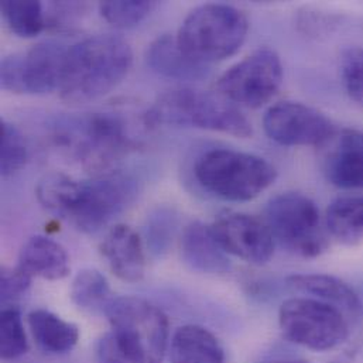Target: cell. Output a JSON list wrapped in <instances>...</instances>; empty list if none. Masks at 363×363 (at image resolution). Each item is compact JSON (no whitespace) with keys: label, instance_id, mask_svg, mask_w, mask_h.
<instances>
[{"label":"cell","instance_id":"obj_1","mask_svg":"<svg viewBox=\"0 0 363 363\" xmlns=\"http://www.w3.org/2000/svg\"><path fill=\"white\" fill-rule=\"evenodd\" d=\"M135 195V182L122 174L78 182L54 173L37 185V198L44 208L86 233L105 228L128 208Z\"/></svg>","mask_w":363,"mask_h":363},{"label":"cell","instance_id":"obj_2","mask_svg":"<svg viewBox=\"0 0 363 363\" xmlns=\"http://www.w3.org/2000/svg\"><path fill=\"white\" fill-rule=\"evenodd\" d=\"M133 62L130 45L113 34H96L68 47L61 98L71 104L95 101L115 89Z\"/></svg>","mask_w":363,"mask_h":363},{"label":"cell","instance_id":"obj_3","mask_svg":"<svg viewBox=\"0 0 363 363\" xmlns=\"http://www.w3.org/2000/svg\"><path fill=\"white\" fill-rule=\"evenodd\" d=\"M247 31V18L239 9L223 3H206L185 17L176 38L185 55L209 65L236 54Z\"/></svg>","mask_w":363,"mask_h":363},{"label":"cell","instance_id":"obj_4","mask_svg":"<svg viewBox=\"0 0 363 363\" xmlns=\"http://www.w3.org/2000/svg\"><path fill=\"white\" fill-rule=\"evenodd\" d=\"M112 334L133 363H163L169 344V320L142 297L112 298L105 307Z\"/></svg>","mask_w":363,"mask_h":363},{"label":"cell","instance_id":"obj_5","mask_svg":"<svg viewBox=\"0 0 363 363\" xmlns=\"http://www.w3.org/2000/svg\"><path fill=\"white\" fill-rule=\"evenodd\" d=\"M155 123L191 126L235 138H249L252 123L238 105L219 92H205L191 88L170 91L159 98L149 115Z\"/></svg>","mask_w":363,"mask_h":363},{"label":"cell","instance_id":"obj_6","mask_svg":"<svg viewBox=\"0 0 363 363\" xmlns=\"http://www.w3.org/2000/svg\"><path fill=\"white\" fill-rule=\"evenodd\" d=\"M201 186L225 201L245 202L259 196L276 182V169L264 159L230 149L203 153L195 164Z\"/></svg>","mask_w":363,"mask_h":363},{"label":"cell","instance_id":"obj_7","mask_svg":"<svg viewBox=\"0 0 363 363\" xmlns=\"http://www.w3.org/2000/svg\"><path fill=\"white\" fill-rule=\"evenodd\" d=\"M55 140L88 170H102L133 147L122 116L98 112L72 118L57 126Z\"/></svg>","mask_w":363,"mask_h":363},{"label":"cell","instance_id":"obj_8","mask_svg":"<svg viewBox=\"0 0 363 363\" xmlns=\"http://www.w3.org/2000/svg\"><path fill=\"white\" fill-rule=\"evenodd\" d=\"M264 222L274 242L301 257H318L328 249V238L315 202L300 192L273 196L264 209Z\"/></svg>","mask_w":363,"mask_h":363},{"label":"cell","instance_id":"obj_9","mask_svg":"<svg viewBox=\"0 0 363 363\" xmlns=\"http://www.w3.org/2000/svg\"><path fill=\"white\" fill-rule=\"evenodd\" d=\"M283 335L293 344L311 351H330L350 335L344 313L315 298H290L279 310Z\"/></svg>","mask_w":363,"mask_h":363},{"label":"cell","instance_id":"obj_10","mask_svg":"<svg viewBox=\"0 0 363 363\" xmlns=\"http://www.w3.org/2000/svg\"><path fill=\"white\" fill-rule=\"evenodd\" d=\"M68 47L57 41H43L24 54H13L0 64V82L13 94H50L60 91Z\"/></svg>","mask_w":363,"mask_h":363},{"label":"cell","instance_id":"obj_11","mask_svg":"<svg viewBox=\"0 0 363 363\" xmlns=\"http://www.w3.org/2000/svg\"><path fill=\"white\" fill-rule=\"evenodd\" d=\"M283 81V64L270 48H259L232 65L218 81V92L232 104L257 109L279 91Z\"/></svg>","mask_w":363,"mask_h":363},{"label":"cell","instance_id":"obj_12","mask_svg":"<svg viewBox=\"0 0 363 363\" xmlns=\"http://www.w3.org/2000/svg\"><path fill=\"white\" fill-rule=\"evenodd\" d=\"M266 135L281 146H323L337 136V128L323 112L300 104L279 102L263 118Z\"/></svg>","mask_w":363,"mask_h":363},{"label":"cell","instance_id":"obj_13","mask_svg":"<svg viewBox=\"0 0 363 363\" xmlns=\"http://www.w3.org/2000/svg\"><path fill=\"white\" fill-rule=\"evenodd\" d=\"M211 230L228 255L247 263L262 266L274 255V238L266 222L256 216L225 212L212 222Z\"/></svg>","mask_w":363,"mask_h":363},{"label":"cell","instance_id":"obj_14","mask_svg":"<svg viewBox=\"0 0 363 363\" xmlns=\"http://www.w3.org/2000/svg\"><path fill=\"white\" fill-rule=\"evenodd\" d=\"M101 253L116 277L138 283L146 273V255L140 236L128 225L113 226L101 245Z\"/></svg>","mask_w":363,"mask_h":363},{"label":"cell","instance_id":"obj_15","mask_svg":"<svg viewBox=\"0 0 363 363\" xmlns=\"http://www.w3.org/2000/svg\"><path fill=\"white\" fill-rule=\"evenodd\" d=\"M325 176L344 189L363 188V133L345 129L325 160Z\"/></svg>","mask_w":363,"mask_h":363},{"label":"cell","instance_id":"obj_16","mask_svg":"<svg viewBox=\"0 0 363 363\" xmlns=\"http://www.w3.org/2000/svg\"><path fill=\"white\" fill-rule=\"evenodd\" d=\"M182 255L185 264L199 273L223 274L230 270L226 252L215 239L211 226L201 222H192L184 229Z\"/></svg>","mask_w":363,"mask_h":363},{"label":"cell","instance_id":"obj_17","mask_svg":"<svg viewBox=\"0 0 363 363\" xmlns=\"http://www.w3.org/2000/svg\"><path fill=\"white\" fill-rule=\"evenodd\" d=\"M31 277L44 280H62L69 274V257L65 249L48 236L30 238L21 247L18 264Z\"/></svg>","mask_w":363,"mask_h":363},{"label":"cell","instance_id":"obj_18","mask_svg":"<svg viewBox=\"0 0 363 363\" xmlns=\"http://www.w3.org/2000/svg\"><path fill=\"white\" fill-rule=\"evenodd\" d=\"M147 64L159 75L179 81H198L208 77L209 72L208 65L185 55L177 38L170 34L157 37L149 45Z\"/></svg>","mask_w":363,"mask_h":363},{"label":"cell","instance_id":"obj_19","mask_svg":"<svg viewBox=\"0 0 363 363\" xmlns=\"http://www.w3.org/2000/svg\"><path fill=\"white\" fill-rule=\"evenodd\" d=\"M289 287L296 291L310 294L315 300L331 304L341 311L358 314L362 310L359 296L344 280L321 273L291 274L286 279Z\"/></svg>","mask_w":363,"mask_h":363},{"label":"cell","instance_id":"obj_20","mask_svg":"<svg viewBox=\"0 0 363 363\" xmlns=\"http://www.w3.org/2000/svg\"><path fill=\"white\" fill-rule=\"evenodd\" d=\"M225 352L218 338L201 325H184L172 340V363H223Z\"/></svg>","mask_w":363,"mask_h":363},{"label":"cell","instance_id":"obj_21","mask_svg":"<svg viewBox=\"0 0 363 363\" xmlns=\"http://www.w3.org/2000/svg\"><path fill=\"white\" fill-rule=\"evenodd\" d=\"M28 327L35 344L48 354H67L79 341V330L75 324L47 310L31 311Z\"/></svg>","mask_w":363,"mask_h":363},{"label":"cell","instance_id":"obj_22","mask_svg":"<svg viewBox=\"0 0 363 363\" xmlns=\"http://www.w3.org/2000/svg\"><path fill=\"white\" fill-rule=\"evenodd\" d=\"M327 229L334 239L347 246L363 240V195H344L335 198L325 216Z\"/></svg>","mask_w":363,"mask_h":363},{"label":"cell","instance_id":"obj_23","mask_svg":"<svg viewBox=\"0 0 363 363\" xmlns=\"http://www.w3.org/2000/svg\"><path fill=\"white\" fill-rule=\"evenodd\" d=\"M111 289L106 277L94 269L81 270L71 286V300L74 304L86 311L104 310L109 298Z\"/></svg>","mask_w":363,"mask_h":363},{"label":"cell","instance_id":"obj_24","mask_svg":"<svg viewBox=\"0 0 363 363\" xmlns=\"http://www.w3.org/2000/svg\"><path fill=\"white\" fill-rule=\"evenodd\" d=\"M0 9L9 28L21 38H33L44 28L45 18L40 1L4 0Z\"/></svg>","mask_w":363,"mask_h":363},{"label":"cell","instance_id":"obj_25","mask_svg":"<svg viewBox=\"0 0 363 363\" xmlns=\"http://www.w3.org/2000/svg\"><path fill=\"white\" fill-rule=\"evenodd\" d=\"M27 145L20 130L6 122L0 123V173L3 177L20 172L27 163Z\"/></svg>","mask_w":363,"mask_h":363},{"label":"cell","instance_id":"obj_26","mask_svg":"<svg viewBox=\"0 0 363 363\" xmlns=\"http://www.w3.org/2000/svg\"><path fill=\"white\" fill-rule=\"evenodd\" d=\"M28 351L21 315L16 307H4L0 323V355L3 359H17Z\"/></svg>","mask_w":363,"mask_h":363},{"label":"cell","instance_id":"obj_27","mask_svg":"<svg viewBox=\"0 0 363 363\" xmlns=\"http://www.w3.org/2000/svg\"><path fill=\"white\" fill-rule=\"evenodd\" d=\"M156 7L155 1L146 0H109L101 3L102 17L116 27H132L143 21Z\"/></svg>","mask_w":363,"mask_h":363},{"label":"cell","instance_id":"obj_28","mask_svg":"<svg viewBox=\"0 0 363 363\" xmlns=\"http://www.w3.org/2000/svg\"><path fill=\"white\" fill-rule=\"evenodd\" d=\"M341 72L348 95L363 105V48L352 47L342 54Z\"/></svg>","mask_w":363,"mask_h":363},{"label":"cell","instance_id":"obj_29","mask_svg":"<svg viewBox=\"0 0 363 363\" xmlns=\"http://www.w3.org/2000/svg\"><path fill=\"white\" fill-rule=\"evenodd\" d=\"M31 276L17 267H3L0 274V293L4 307H13L28 291Z\"/></svg>","mask_w":363,"mask_h":363},{"label":"cell","instance_id":"obj_30","mask_svg":"<svg viewBox=\"0 0 363 363\" xmlns=\"http://www.w3.org/2000/svg\"><path fill=\"white\" fill-rule=\"evenodd\" d=\"M167 215H157L149 226L147 240L153 252H163L170 243V232H173V218H166Z\"/></svg>","mask_w":363,"mask_h":363},{"label":"cell","instance_id":"obj_31","mask_svg":"<svg viewBox=\"0 0 363 363\" xmlns=\"http://www.w3.org/2000/svg\"><path fill=\"white\" fill-rule=\"evenodd\" d=\"M96 358L99 363H133L121 350L113 334H108L99 340L96 347Z\"/></svg>","mask_w":363,"mask_h":363},{"label":"cell","instance_id":"obj_32","mask_svg":"<svg viewBox=\"0 0 363 363\" xmlns=\"http://www.w3.org/2000/svg\"><path fill=\"white\" fill-rule=\"evenodd\" d=\"M328 363H363V338L354 341Z\"/></svg>","mask_w":363,"mask_h":363},{"label":"cell","instance_id":"obj_33","mask_svg":"<svg viewBox=\"0 0 363 363\" xmlns=\"http://www.w3.org/2000/svg\"><path fill=\"white\" fill-rule=\"evenodd\" d=\"M269 363H308L306 361H300V359H279V361H272Z\"/></svg>","mask_w":363,"mask_h":363}]
</instances>
